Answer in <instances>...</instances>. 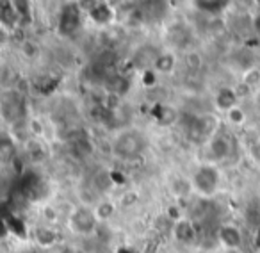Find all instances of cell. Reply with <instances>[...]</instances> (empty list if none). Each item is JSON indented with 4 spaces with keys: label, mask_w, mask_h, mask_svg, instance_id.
I'll return each mask as SVG.
<instances>
[{
    "label": "cell",
    "mask_w": 260,
    "mask_h": 253,
    "mask_svg": "<svg viewBox=\"0 0 260 253\" xmlns=\"http://www.w3.org/2000/svg\"><path fill=\"white\" fill-rule=\"evenodd\" d=\"M148 146L145 132L138 131L134 126L123 129L112 139V155L121 163H132L143 157Z\"/></svg>",
    "instance_id": "1"
},
{
    "label": "cell",
    "mask_w": 260,
    "mask_h": 253,
    "mask_svg": "<svg viewBox=\"0 0 260 253\" xmlns=\"http://www.w3.org/2000/svg\"><path fill=\"white\" fill-rule=\"evenodd\" d=\"M219 182H221V175L214 163L200 164L191 177L192 189L200 196H203V198H210V196L216 195L217 189H219Z\"/></svg>",
    "instance_id": "2"
},
{
    "label": "cell",
    "mask_w": 260,
    "mask_h": 253,
    "mask_svg": "<svg viewBox=\"0 0 260 253\" xmlns=\"http://www.w3.org/2000/svg\"><path fill=\"white\" fill-rule=\"evenodd\" d=\"M98 225H100V221L94 216L93 207L79 205L70 212L68 227L73 234L82 235V237H89V235H93L96 232Z\"/></svg>",
    "instance_id": "3"
},
{
    "label": "cell",
    "mask_w": 260,
    "mask_h": 253,
    "mask_svg": "<svg viewBox=\"0 0 260 253\" xmlns=\"http://www.w3.org/2000/svg\"><path fill=\"white\" fill-rule=\"evenodd\" d=\"M171 234H173V237L177 239L178 242H182V244H192V242L196 241V237H198L194 223H192L189 217H184V216L175 219L173 227H171Z\"/></svg>",
    "instance_id": "4"
},
{
    "label": "cell",
    "mask_w": 260,
    "mask_h": 253,
    "mask_svg": "<svg viewBox=\"0 0 260 253\" xmlns=\"http://www.w3.org/2000/svg\"><path fill=\"white\" fill-rule=\"evenodd\" d=\"M80 25V8L79 4H68L59 16V30L62 34L75 33Z\"/></svg>",
    "instance_id": "5"
},
{
    "label": "cell",
    "mask_w": 260,
    "mask_h": 253,
    "mask_svg": "<svg viewBox=\"0 0 260 253\" xmlns=\"http://www.w3.org/2000/svg\"><path fill=\"white\" fill-rule=\"evenodd\" d=\"M138 11L141 15V18L145 16L150 22H155V20H160L162 16H166L168 0H141V6H139Z\"/></svg>",
    "instance_id": "6"
},
{
    "label": "cell",
    "mask_w": 260,
    "mask_h": 253,
    "mask_svg": "<svg viewBox=\"0 0 260 253\" xmlns=\"http://www.w3.org/2000/svg\"><path fill=\"white\" fill-rule=\"evenodd\" d=\"M217 239L226 249H239L242 246V232L234 225H224L217 232Z\"/></svg>",
    "instance_id": "7"
},
{
    "label": "cell",
    "mask_w": 260,
    "mask_h": 253,
    "mask_svg": "<svg viewBox=\"0 0 260 253\" xmlns=\"http://www.w3.org/2000/svg\"><path fill=\"white\" fill-rule=\"evenodd\" d=\"M232 152V145H230V139L223 134H216L212 136L209 143V155L212 161H224L228 159Z\"/></svg>",
    "instance_id": "8"
},
{
    "label": "cell",
    "mask_w": 260,
    "mask_h": 253,
    "mask_svg": "<svg viewBox=\"0 0 260 253\" xmlns=\"http://www.w3.org/2000/svg\"><path fill=\"white\" fill-rule=\"evenodd\" d=\"M214 102H216V107L219 109V111L228 112L232 107L237 105V94H235V91L230 89V87H223V89L217 91Z\"/></svg>",
    "instance_id": "9"
},
{
    "label": "cell",
    "mask_w": 260,
    "mask_h": 253,
    "mask_svg": "<svg viewBox=\"0 0 260 253\" xmlns=\"http://www.w3.org/2000/svg\"><path fill=\"white\" fill-rule=\"evenodd\" d=\"M177 66V57H175L171 52H160L155 59V65H153V70L157 73H162V75H168L171 73Z\"/></svg>",
    "instance_id": "10"
},
{
    "label": "cell",
    "mask_w": 260,
    "mask_h": 253,
    "mask_svg": "<svg viewBox=\"0 0 260 253\" xmlns=\"http://www.w3.org/2000/svg\"><path fill=\"white\" fill-rule=\"evenodd\" d=\"M94 210V216L98 217V221L100 223H105V221L112 219L116 214V205L114 202H111V200H100V202H96V205L93 207Z\"/></svg>",
    "instance_id": "11"
},
{
    "label": "cell",
    "mask_w": 260,
    "mask_h": 253,
    "mask_svg": "<svg viewBox=\"0 0 260 253\" xmlns=\"http://www.w3.org/2000/svg\"><path fill=\"white\" fill-rule=\"evenodd\" d=\"M194 4L198 9H202L203 13H219L230 4V0H194Z\"/></svg>",
    "instance_id": "12"
},
{
    "label": "cell",
    "mask_w": 260,
    "mask_h": 253,
    "mask_svg": "<svg viewBox=\"0 0 260 253\" xmlns=\"http://www.w3.org/2000/svg\"><path fill=\"white\" fill-rule=\"evenodd\" d=\"M89 15H91V18H93L94 22L105 23V22H109V20H111V9H109L105 4H96L89 11Z\"/></svg>",
    "instance_id": "13"
},
{
    "label": "cell",
    "mask_w": 260,
    "mask_h": 253,
    "mask_svg": "<svg viewBox=\"0 0 260 253\" xmlns=\"http://www.w3.org/2000/svg\"><path fill=\"white\" fill-rule=\"evenodd\" d=\"M13 8L20 20L30 18V2L29 0H13Z\"/></svg>",
    "instance_id": "14"
},
{
    "label": "cell",
    "mask_w": 260,
    "mask_h": 253,
    "mask_svg": "<svg viewBox=\"0 0 260 253\" xmlns=\"http://www.w3.org/2000/svg\"><path fill=\"white\" fill-rule=\"evenodd\" d=\"M226 118L228 121L232 123V125H242V123L246 121V112L242 107H239V105H235V107H232L230 111L226 112Z\"/></svg>",
    "instance_id": "15"
},
{
    "label": "cell",
    "mask_w": 260,
    "mask_h": 253,
    "mask_svg": "<svg viewBox=\"0 0 260 253\" xmlns=\"http://www.w3.org/2000/svg\"><path fill=\"white\" fill-rule=\"evenodd\" d=\"M232 2H234L239 9H242V11H249V9L255 8V0H232Z\"/></svg>",
    "instance_id": "16"
},
{
    "label": "cell",
    "mask_w": 260,
    "mask_h": 253,
    "mask_svg": "<svg viewBox=\"0 0 260 253\" xmlns=\"http://www.w3.org/2000/svg\"><path fill=\"white\" fill-rule=\"evenodd\" d=\"M253 29H255V34H256V36L260 38V13L255 16V18H253Z\"/></svg>",
    "instance_id": "17"
},
{
    "label": "cell",
    "mask_w": 260,
    "mask_h": 253,
    "mask_svg": "<svg viewBox=\"0 0 260 253\" xmlns=\"http://www.w3.org/2000/svg\"><path fill=\"white\" fill-rule=\"evenodd\" d=\"M258 152H260V141H258Z\"/></svg>",
    "instance_id": "18"
}]
</instances>
